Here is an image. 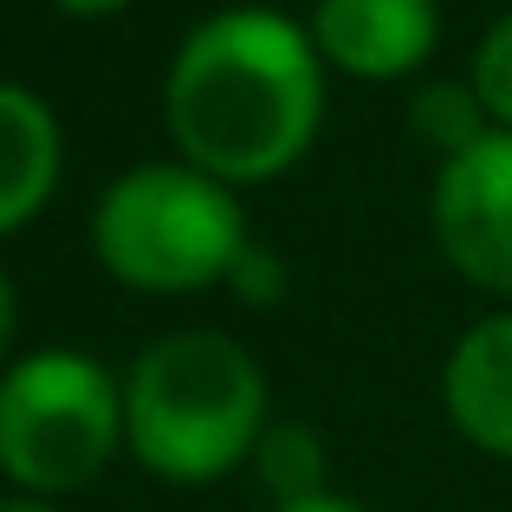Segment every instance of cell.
<instances>
[{
    "label": "cell",
    "instance_id": "obj_1",
    "mask_svg": "<svg viewBox=\"0 0 512 512\" xmlns=\"http://www.w3.org/2000/svg\"><path fill=\"white\" fill-rule=\"evenodd\" d=\"M331 72L299 13L234 0L195 20L163 72V130L182 163L227 188L286 182L325 130Z\"/></svg>",
    "mask_w": 512,
    "mask_h": 512
},
{
    "label": "cell",
    "instance_id": "obj_15",
    "mask_svg": "<svg viewBox=\"0 0 512 512\" xmlns=\"http://www.w3.org/2000/svg\"><path fill=\"white\" fill-rule=\"evenodd\" d=\"M13 325H20V292H13L7 266H0V363H7V350H13Z\"/></svg>",
    "mask_w": 512,
    "mask_h": 512
},
{
    "label": "cell",
    "instance_id": "obj_11",
    "mask_svg": "<svg viewBox=\"0 0 512 512\" xmlns=\"http://www.w3.org/2000/svg\"><path fill=\"white\" fill-rule=\"evenodd\" d=\"M467 85H474V98L487 104L493 130H512V7L487 20L474 59H467Z\"/></svg>",
    "mask_w": 512,
    "mask_h": 512
},
{
    "label": "cell",
    "instance_id": "obj_14",
    "mask_svg": "<svg viewBox=\"0 0 512 512\" xmlns=\"http://www.w3.org/2000/svg\"><path fill=\"white\" fill-rule=\"evenodd\" d=\"M266 512H370V506L338 493V487H325V493H312V500H286V506H266Z\"/></svg>",
    "mask_w": 512,
    "mask_h": 512
},
{
    "label": "cell",
    "instance_id": "obj_9",
    "mask_svg": "<svg viewBox=\"0 0 512 512\" xmlns=\"http://www.w3.org/2000/svg\"><path fill=\"white\" fill-rule=\"evenodd\" d=\"M325 467H331L325 435L305 428V422H279V415H273L266 435H260V448H253V461H247V474L266 487V506H286V500H312V493H325L331 487Z\"/></svg>",
    "mask_w": 512,
    "mask_h": 512
},
{
    "label": "cell",
    "instance_id": "obj_2",
    "mask_svg": "<svg viewBox=\"0 0 512 512\" xmlns=\"http://www.w3.org/2000/svg\"><path fill=\"white\" fill-rule=\"evenodd\" d=\"M117 376H124V454L150 480L214 487L227 474H247L273 422V383L234 331H163Z\"/></svg>",
    "mask_w": 512,
    "mask_h": 512
},
{
    "label": "cell",
    "instance_id": "obj_10",
    "mask_svg": "<svg viewBox=\"0 0 512 512\" xmlns=\"http://www.w3.org/2000/svg\"><path fill=\"white\" fill-rule=\"evenodd\" d=\"M487 130H493V117H487V104L474 98L467 78H415V91H409V137L428 143L435 163L454 156V150H467V143H480Z\"/></svg>",
    "mask_w": 512,
    "mask_h": 512
},
{
    "label": "cell",
    "instance_id": "obj_8",
    "mask_svg": "<svg viewBox=\"0 0 512 512\" xmlns=\"http://www.w3.org/2000/svg\"><path fill=\"white\" fill-rule=\"evenodd\" d=\"M65 182V124L33 85L0 78V240L26 234Z\"/></svg>",
    "mask_w": 512,
    "mask_h": 512
},
{
    "label": "cell",
    "instance_id": "obj_13",
    "mask_svg": "<svg viewBox=\"0 0 512 512\" xmlns=\"http://www.w3.org/2000/svg\"><path fill=\"white\" fill-rule=\"evenodd\" d=\"M52 13H65V20H124L130 7H137V0H46Z\"/></svg>",
    "mask_w": 512,
    "mask_h": 512
},
{
    "label": "cell",
    "instance_id": "obj_5",
    "mask_svg": "<svg viewBox=\"0 0 512 512\" xmlns=\"http://www.w3.org/2000/svg\"><path fill=\"white\" fill-rule=\"evenodd\" d=\"M428 227L454 279L512 305V130H487L480 143L441 156L428 182Z\"/></svg>",
    "mask_w": 512,
    "mask_h": 512
},
{
    "label": "cell",
    "instance_id": "obj_3",
    "mask_svg": "<svg viewBox=\"0 0 512 512\" xmlns=\"http://www.w3.org/2000/svg\"><path fill=\"white\" fill-rule=\"evenodd\" d=\"M85 240L104 279H117L124 292L201 299L234 279V266L253 247V227L240 188L201 175L182 156H163V163H130L104 182V195L91 201Z\"/></svg>",
    "mask_w": 512,
    "mask_h": 512
},
{
    "label": "cell",
    "instance_id": "obj_4",
    "mask_svg": "<svg viewBox=\"0 0 512 512\" xmlns=\"http://www.w3.org/2000/svg\"><path fill=\"white\" fill-rule=\"evenodd\" d=\"M124 454V376L78 344L0 363V480L7 493L72 500Z\"/></svg>",
    "mask_w": 512,
    "mask_h": 512
},
{
    "label": "cell",
    "instance_id": "obj_6",
    "mask_svg": "<svg viewBox=\"0 0 512 512\" xmlns=\"http://www.w3.org/2000/svg\"><path fill=\"white\" fill-rule=\"evenodd\" d=\"M318 59L350 85H415L441 46V0H312Z\"/></svg>",
    "mask_w": 512,
    "mask_h": 512
},
{
    "label": "cell",
    "instance_id": "obj_12",
    "mask_svg": "<svg viewBox=\"0 0 512 512\" xmlns=\"http://www.w3.org/2000/svg\"><path fill=\"white\" fill-rule=\"evenodd\" d=\"M227 292H240V299H266L273 305L279 292H286V266L273 260L266 247H247V260L234 266V279H227Z\"/></svg>",
    "mask_w": 512,
    "mask_h": 512
},
{
    "label": "cell",
    "instance_id": "obj_16",
    "mask_svg": "<svg viewBox=\"0 0 512 512\" xmlns=\"http://www.w3.org/2000/svg\"><path fill=\"white\" fill-rule=\"evenodd\" d=\"M0 512H65L59 500H33V493H0Z\"/></svg>",
    "mask_w": 512,
    "mask_h": 512
},
{
    "label": "cell",
    "instance_id": "obj_7",
    "mask_svg": "<svg viewBox=\"0 0 512 512\" xmlns=\"http://www.w3.org/2000/svg\"><path fill=\"white\" fill-rule=\"evenodd\" d=\"M441 415L487 461H512V305L461 331L441 357Z\"/></svg>",
    "mask_w": 512,
    "mask_h": 512
}]
</instances>
